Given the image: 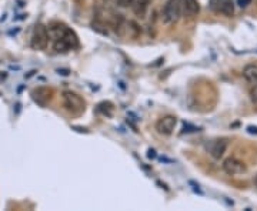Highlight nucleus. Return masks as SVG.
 Wrapping results in <instances>:
<instances>
[{"label": "nucleus", "mask_w": 257, "mask_h": 211, "mask_svg": "<svg viewBox=\"0 0 257 211\" xmlns=\"http://www.w3.org/2000/svg\"><path fill=\"white\" fill-rule=\"evenodd\" d=\"M49 40H50V36H49L47 29L42 23L36 24V27L33 30V36H32V47L36 50L47 49Z\"/></svg>", "instance_id": "nucleus-1"}, {"label": "nucleus", "mask_w": 257, "mask_h": 211, "mask_svg": "<svg viewBox=\"0 0 257 211\" xmlns=\"http://www.w3.org/2000/svg\"><path fill=\"white\" fill-rule=\"evenodd\" d=\"M63 104L69 112L74 114L82 113L85 110V101L82 100L79 94H76L70 90L63 92Z\"/></svg>", "instance_id": "nucleus-2"}, {"label": "nucleus", "mask_w": 257, "mask_h": 211, "mask_svg": "<svg viewBox=\"0 0 257 211\" xmlns=\"http://www.w3.org/2000/svg\"><path fill=\"white\" fill-rule=\"evenodd\" d=\"M183 0H169L163 9V20L166 23H174L182 15Z\"/></svg>", "instance_id": "nucleus-3"}, {"label": "nucleus", "mask_w": 257, "mask_h": 211, "mask_svg": "<svg viewBox=\"0 0 257 211\" xmlns=\"http://www.w3.org/2000/svg\"><path fill=\"white\" fill-rule=\"evenodd\" d=\"M222 167L224 173L229 174V176H239V174H243V173L247 171L246 164L239 159H236V157H227L223 162Z\"/></svg>", "instance_id": "nucleus-4"}, {"label": "nucleus", "mask_w": 257, "mask_h": 211, "mask_svg": "<svg viewBox=\"0 0 257 211\" xmlns=\"http://www.w3.org/2000/svg\"><path fill=\"white\" fill-rule=\"evenodd\" d=\"M209 7L217 15L233 16V13H234V3H233V0H210L209 1Z\"/></svg>", "instance_id": "nucleus-5"}, {"label": "nucleus", "mask_w": 257, "mask_h": 211, "mask_svg": "<svg viewBox=\"0 0 257 211\" xmlns=\"http://www.w3.org/2000/svg\"><path fill=\"white\" fill-rule=\"evenodd\" d=\"M227 146H229V141L226 139H217V140H210L207 144H206V150L209 151V154L216 159V160H220L226 150H227Z\"/></svg>", "instance_id": "nucleus-6"}, {"label": "nucleus", "mask_w": 257, "mask_h": 211, "mask_svg": "<svg viewBox=\"0 0 257 211\" xmlns=\"http://www.w3.org/2000/svg\"><path fill=\"white\" fill-rule=\"evenodd\" d=\"M176 124H177V118L171 114H167V116L159 118V121L156 123V130L159 131L160 134L170 136L176 129Z\"/></svg>", "instance_id": "nucleus-7"}, {"label": "nucleus", "mask_w": 257, "mask_h": 211, "mask_svg": "<svg viewBox=\"0 0 257 211\" xmlns=\"http://www.w3.org/2000/svg\"><path fill=\"white\" fill-rule=\"evenodd\" d=\"M150 3H152V0H133V3H132L130 7H132L133 13L136 16L144 17L146 13H147V10H149Z\"/></svg>", "instance_id": "nucleus-8"}, {"label": "nucleus", "mask_w": 257, "mask_h": 211, "mask_svg": "<svg viewBox=\"0 0 257 211\" xmlns=\"http://www.w3.org/2000/svg\"><path fill=\"white\" fill-rule=\"evenodd\" d=\"M199 12H200L199 0H183L182 13H185V16H196Z\"/></svg>", "instance_id": "nucleus-9"}, {"label": "nucleus", "mask_w": 257, "mask_h": 211, "mask_svg": "<svg viewBox=\"0 0 257 211\" xmlns=\"http://www.w3.org/2000/svg\"><path fill=\"white\" fill-rule=\"evenodd\" d=\"M243 77L244 80L250 84H256L257 83V66L256 65H247L243 70Z\"/></svg>", "instance_id": "nucleus-10"}, {"label": "nucleus", "mask_w": 257, "mask_h": 211, "mask_svg": "<svg viewBox=\"0 0 257 211\" xmlns=\"http://www.w3.org/2000/svg\"><path fill=\"white\" fill-rule=\"evenodd\" d=\"M249 94H250V100H252L253 103H257V83L252 86L250 93H249Z\"/></svg>", "instance_id": "nucleus-11"}, {"label": "nucleus", "mask_w": 257, "mask_h": 211, "mask_svg": "<svg viewBox=\"0 0 257 211\" xmlns=\"http://www.w3.org/2000/svg\"><path fill=\"white\" fill-rule=\"evenodd\" d=\"M132 3H133V0H116V4L120 7H129V6H132Z\"/></svg>", "instance_id": "nucleus-12"}, {"label": "nucleus", "mask_w": 257, "mask_h": 211, "mask_svg": "<svg viewBox=\"0 0 257 211\" xmlns=\"http://www.w3.org/2000/svg\"><path fill=\"white\" fill-rule=\"evenodd\" d=\"M237 3H239L240 7H243V9H244V7H247V6L252 3V0H237Z\"/></svg>", "instance_id": "nucleus-13"}, {"label": "nucleus", "mask_w": 257, "mask_h": 211, "mask_svg": "<svg viewBox=\"0 0 257 211\" xmlns=\"http://www.w3.org/2000/svg\"><path fill=\"white\" fill-rule=\"evenodd\" d=\"M255 184H256V186H257V176H256V177H255Z\"/></svg>", "instance_id": "nucleus-14"}]
</instances>
